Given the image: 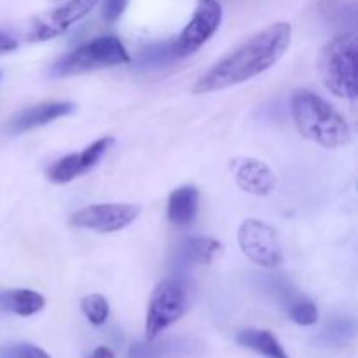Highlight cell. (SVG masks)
<instances>
[{"label":"cell","instance_id":"18","mask_svg":"<svg viewBox=\"0 0 358 358\" xmlns=\"http://www.w3.org/2000/svg\"><path fill=\"white\" fill-rule=\"evenodd\" d=\"M287 313H289L290 320L297 325H303V327H310L318 322V310L315 306L313 301L306 299L303 296H297L296 299L290 301L287 304Z\"/></svg>","mask_w":358,"mask_h":358},{"label":"cell","instance_id":"6","mask_svg":"<svg viewBox=\"0 0 358 358\" xmlns=\"http://www.w3.org/2000/svg\"><path fill=\"white\" fill-rule=\"evenodd\" d=\"M51 7L31 20L27 38L45 42L59 37L93 10L100 0H51Z\"/></svg>","mask_w":358,"mask_h":358},{"label":"cell","instance_id":"11","mask_svg":"<svg viewBox=\"0 0 358 358\" xmlns=\"http://www.w3.org/2000/svg\"><path fill=\"white\" fill-rule=\"evenodd\" d=\"M73 110H76L73 101H42V103L17 112L9 121L7 128L14 135H20V133L49 124V122L56 121L59 117H65V115L72 114Z\"/></svg>","mask_w":358,"mask_h":358},{"label":"cell","instance_id":"14","mask_svg":"<svg viewBox=\"0 0 358 358\" xmlns=\"http://www.w3.org/2000/svg\"><path fill=\"white\" fill-rule=\"evenodd\" d=\"M236 343L266 358H290L278 338L264 329H243L236 334Z\"/></svg>","mask_w":358,"mask_h":358},{"label":"cell","instance_id":"23","mask_svg":"<svg viewBox=\"0 0 358 358\" xmlns=\"http://www.w3.org/2000/svg\"><path fill=\"white\" fill-rule=\"evenodd\" d=\"M128 7V0H101V17L108 23H114Z\"/></svg>","mask_w":358,"mask_h":358},{"label":"cell","instance_id":"4","mask_svg":"<svg viewBox=\"0 0 358 358\" xmlns=\"http://www.w3.org/2000/svg\"><path fill=\"white\" fill-rule=\"evenodd\" d=\"M131 62L126 45L115 35H101L86 44L79 45L73 51L63 55L49 69V77L63 79V77L80 76L93 70L108 69V66L124 65Z\"/></svg>","mask_w":358,"mask_h":358},{"label":"cell","instance_id":"25","mask_svg":"<svg viewBox=\"0 0 358 358\" xmlns=\"http://www.w3.org/2000/svg\"><path fill=\"white\" fill-rule=\"evenodd\" d=\"M86 358H115V355L108 346H98V348L93 350V353Z\"/></svg>","mask_w":358,"mask_h":358},{"label":"cell","instance_id":"10","mask_svg":"<svg viewBox=\"0 0 358 358\" xmlns=\"http://www.w3.org/2000/svg\"><path fill=\"white\" fill-rule=\"evenodd\" d=\"M234 180L241 191L254 196H268L276 187V175L271 168L254 157H238L231 161Z\"/></svg>","mask_w":358,"mask_h":358},{"label":"cell","instance_id":"21","mask_svg":"<svg viewBox=\"0 0 358 358\" xmlns=\"http://www.w3.org/2000/svg\"><path fill=\"white\" fill-rule=\"evenodd\" d=\"M324 338L329 345H346L353 338V322L348 318H338V320L329 322L324 331Z\"/></svg>","mask_w":358,"mask_h":358},{"label":"cell","instance_id":"12","mask_svg":"<svg viewBox=\"0 0 358 358\" xmlns=\"http://www.w3.org/2000/svg\"><path fill=\"white\" fill-rule=\"evenodd\" d=\"M224 247L215 238L208 236H192L187 238L178 248L177 269L184 271L189 266L196 264H212L220 254Z\"/></svg>","mask_w":358,"mask_h":358},{"label":"cell","instance_id":"16","mask_svg":"<svg viewBox=\"0 0 358 358\" xmlns=\"http://www.w3.org/2000/svg\"><path fill=\"white\" fill-rule=\"evenodd\" d=\"M175 62H178V56L175 52L173 38H171V41L156 42V44L143 48L142 51H138L136 58L133 59V65L138 70H154L161 69V66H168Z\"/></svg>","mask_w":358,"mask_h":358},{"label":"cell","instance_id":"19","mask_svg":"<svg viewBox=\"0 0 358 358\" xmlns=\"http://www.w3.org/2000/svg\"><path fill=\"white\" fill-rule=\"evenodd\" d=\"M80 310H83L87 322L96 325V327L103 325L107 322L108 313H110L107 299L103 296H100V294H91V296L83 297V301H80Z\"/></svg>","mask_w":358,"mask_h":358},{"label":"cell","instance_id":"17","mask_svg":"<svg viewBox=\"0 0 358 358\" xmlns=\"http://www.w3.org/2000/svg\"><path fill=\"white\" fill-rule=\"evenodd\" d=\"M79 175H83L79 154H69V156L55 161L48 170V178L52 184H69Z\"/></svg>","mask_w":358,"mask_h":358},{"label":"cell","instance_id":"1","mask_svg":"<svg viewBox=\"0 0 358 358\" xmlns=\"http://www.w3.org/2000/svg\"><path fill=\"white\" fill-rule=\"evenodd\" d=\"M292 27L285 21L268 28L238 45L196 80L192 93L208 94L238 86L275 66L290 48Z\"/></svg>","mask_w":358,"mask_h":358},{"label":"cell","instance_id":"15","mask_svg":"<svg viewBox=\"0 0 358 358\" xmlns=\"http://www.w3.org/2000/svg\"><path fill=\"white\" fill-rule=\"evenodd\" d=\"M0 306L17 317H31L44 310L45 299L42 294L30 289H16L0 294Z\"/></svg>","mask_w":358,"mask_h":358},{"label":"cell","instance_id":"7","mask_svg":"<svg viewBox=\"0 0 358 358\" xmlns=\"http://www.w3.org/2000/svg\"><path fill=\"white\" fill-rule=\"evenodd\" d=\"M238 243H240L241 252L261 268L273 269L283 261L278 234L269 224L262 220H243L238 231Z\"/></svg>","mask_w":358,"mask_h":358},{"label":"cell","instance_id":"5","mask_svg":"<svg viewBox=\"0 0 358 358\" xmlns=\"http://www.w3.org/2000/svg\"><path fill=\"white\" fill-rule=\"evenodd\" d=\"M189 306L187 287L185 282L175 278L163 280L154 289L147 306L145 317V339L154 341L170 325L180 320Z\"/></svg>","mask_w":358,"mask_h":358},{"label":"cell","instance_id":"2","mask_svg":"<svg viewBox=\"0 0 358 358\" xmlns=\"http://www.w3.org/2000/svg\"><path fill=\"white\" fill-rule=\"evenodd\" d=\"M290 110L297 131L325 149H338L352 140V128L346 119L313 91H296Z\"/></svg>","mask_w":358,"mask_h":358},{"label":"cell","instance_id":"8","mask_svg":"<svg viewBox=\"0 0 358 358\" xmlns=\"http://www.w3.org/2000/svg\"><path fill=\"white\" fill-rule=\"evenodd\" d=\"M222 23V6L219 0H199L191 21L177 38H173L178 59L187 58L201 49L215 35Z\"/></svg>","mask_w":358,"mask_h":358},{"label":"cell","instance_id":"9","mask_svg":"<svg viewBox=\"0 0 358 358\" xmlns=\"http://www.w3.org/2000/svg\"><path fill=\"white\" fill-rule=\"evenodd\" d=\"M140 215V206L133 203H100L80 208L70 219L72 226L94 233H117L131 226Z\"/></svg>","mask_w":358,"mask_h":358},{"label":"cell","instance_id":"26","mask_svg":"<svg viewBox=\"0 0 358 358\" xmlns=\"http://www.w3.org/2000/svg\"><path fill=\"white\" fill-rule=\"evenodd\" d=\"M0 79H2V73H0Z\"/></svg>","mask_w":358,"mask_h":358},{"label":"cell","instance_id":"3","mask_svg":"<svg viewBox=\"0 0 358 358\" xmlns=\"http://www.w3.org/2000/svg\"><path fill=\"white\" fill-rule=\"evenodd\" d=\"M357 34L345 31L324 45L318 59L325 87L339 98L355 100L358 94Z\"/></svg>","mask_w":358,"mask_h":358},{"label":"cell","instance_id":"13","mask_svg":"<svg viewBox=\"0 0 358 358\" xmlns=\"http://www.w3.org/2000/svg\"><path fill=\"white\" fill-rule=\"evenodd\" d=\"M199 210V191L194 185H182L168 198V220L177 227H187L194 222Z\"/></svg>","mask_w":358,"mask_h":358},{"label":"cell","instance_id":"24","mask_svg":"<svg viewBox=\"0 0 358 358\" xmlns=\"http://www.w3.org/2000/svg\"><path fill=\"white\" fill-rule=\"evenodd\" d=\"M16 48H17L16 38L10 37V35H7V34H3V31H0V55L14 51Z\"/></svg>","mask_w":358,"mask_h":358},{"label":"cell","instance_id":"22","mask_svg":"<svg viewBox=\"0 0 358 358\" xmlns=\"http://www.w3.org/2000/svg\"><path fill=\"white\" fill-rule=\"evenodd\" d=\"M2 355L6 358H51L44 350L35 345H28V343L9 346L7 350H3Z\"/></svg>","mask_w":358,"mask_h":358},{"label":"cell","instance_id":"20","mask_svg":"<svg viewBox=\"0 0 358 358\" xmlns=\"http://www.w3.org/2000/svg\"><path fill=\"white\" fill-rule=\"evenodd\" d=\"M112 143H114V138H112V136H103V138H98L96 142L87 145L86 149L79 154V163L83 173H86V171H90L91 168H94L100 163V159L107 154V150L110 149Z\"/></svg>","mask_w":358,"mask_h":358}]
</instances>
